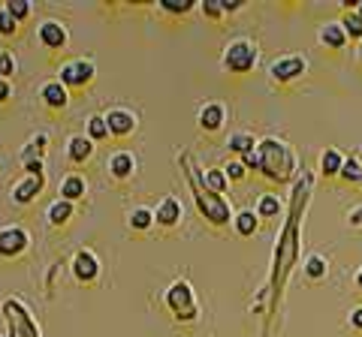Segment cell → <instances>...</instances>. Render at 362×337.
<instances>
[{
    "instance_id": "24",
    "label": "cell",
    "mask_w": 362,
    "mask_h": 337,
    "mask_svg": "<svg viewBox=\"0 0 362 337\" xmlns=\"http://www.w3.org/2000/svg\"><path fill=\"white\" fill-rule=\"evenodd\" d=\"M45 217H49L52 226H64V223L73 217V202H66V199L52 202V205H49V214H45Z\"/></svg>"
},
{
    "instance_id": "25",
    "label": "cell",
    "mask_w": 362,
    "mask_h": 337,
    "mask_svg": "<svg viewBox=\"0 0 362 337\" xmlns=\"http://www.w3.org/2000/svg\"><path fill=\"white\" fill-rule=\"evenodd\" d=\"M202 184H206L211 193H218V196H223L226 187H230V181H226V175H223V168H206V172H202Z\"/></svg>"
},
{
    "instance_id": "19",
    "label": "cell",
    "mask_w": 362,
    "mask_h": 337,
    "mask_svg": "<svg viewBox=\"0 0 362 337\" xmlns=\"http://www.w3.org/2000/svg\"><path fill=\"white\" fill-rule=\"evenodd\" d=\"M88 193V181L82 175H66L64 181H61V199H66V202H76V199H82Z\"/></svg>"
},
{
    "instance_id": "34",
    "label": "cell",
    "mask_w": 362,
    "mask_h": 337,
    "mask_svg": "<svg viewBox=\"0 0 362 337\" xmlns=\"http://www.w3.org/2000/svg\"><path fill=\"white\" fill-rule=\"evenodd\" d=\"M18 63L13 58V51H0V82H9V75H16Z\"/></svg>"
},
{
    "instance_id": "5",
    "label": "cell",
    "mask_w": 362,
    "mask_h": 337,
    "mask_svg": "<svg viewBox=\"0 0 362 337\" xmlns=\"http://www.w3.org/2000/svg\"><path fill=\"white\" fill-rule=\"evenodd\" d=\"M4 319L9 337H42L37 319H33L30 307L21 298H6L4 301Z\"/></svg>"
},
{
    "instance_id": "16",
    "label": "cell",
    "mask_w": 362,
    "mask_h": 337,
    "mask_svg": "<svg viewBox=\"0 0 362 337\" xmlns=\"http://www.w3.org/2000/svg\"><path fill=\"white\" fill-rule=\"evenodd\" d=\"M223 118H226V109L221 103H206L199 109V127L206 130V133H214V130H221L223 127Z\"/></svg>"
},
{
    "instance_id": "1",
    "label": "cell",
    "mask_w": 362,
    "mask_h": 337,
    "mask_svg": "<svg viewBox=\"0 0 362 337\" xmlns=\"http://www.w3.org/2000/svg\"><path fill=\"white\" fill-rule=\"evenodd\" d=\"M311 193H314V175L308 168H302V175L293 181V193H290V205H287V220L284 229L278 235L275 253H272V268H269V283L259 292V298H269V319L278 313L281 295H284V286L293 274V268L299 262V244H302V220L305 211L311 205Z\"/></svg>"
},
{
    "instance_id": "7",
    "label": "cell",
    "mask_w": 362,
    "mask_h": 337,
    "mask_svg": "<svg viewBox=\"0 0 362 337\" xmlns=\"http://www.w3.org/2000/svg\"><path fill=\"white\" fill-rule=\"evenodd\" d=\"M305 70H308V61L302 54H284V58L272 61L269 75H272V82L287 85V82H296L299 75H305Z\"/></svg>"
},
{
    "instance_id": "31",
    "label": "cell",
    "mask_w": 362,
    "mask_h": 337,
    "mask_svg": "<svg viewBox=\"0 0 362 337\" xmlns=\"http://www.w3.org/2000/svg\"><path fill=\"white\" fill-rule=\"evenodd\" d=\"M341 27H344V33H347V39H359V42H362V18L354 13V9H350V13H344Z\"/></svg>"
},
{
    "instance_id": "42",
    "label": "cell",
    "mask_w": 362,
    "mask_h": 337,
    "mask_svg": "<svg viewBox=\"0 0 362 337\" xmlns=\"http://www.w3.org/2000/svg\"><path fill=\"white\" fill-rule=\"evenodd\" d=\"M221 9H223V16H226V13H239V9H242V0H221Z\"/></svg>"
},
{
    "instance_id": "14",
    "label": "cell",
    "mask_w": 362,
    "mask_h": 337,
    "mask_svg": "<svg viewBox=\"0 0 362 337\" xmlns=\"http://www.w3.org/2000/svg\"><path fill=\"white\" fill-rule=\"evenodd\" d=\"M66 157H70V163L85 166L90 157H94V142L82 136V133H76V136H70V142H66Z\"/></svg>"
},
{
    "instance_id": "13",
    "label": "cell",
    "mask_w": 362,
    "mask_h": 337,
    "mask_svg": "<svg viewBox=\"0 0 362 337\" xmlns=\"http://www.w3.org/2000/svg\"><path fill=\"white\" fill-rule=\"evenodd\" d=\"M42 187H45V175H28L25 181H18L13 187V202H18V205H30V202L42 193Z\"/></svg>"
},
{
    "instance_id": "4",
    "label": "cell",
    "mask_w": 362,
    "mask_h": 337,
    "mask_svg": "<svg viewBox=\"0 0 362 337\" xmlns=\"http://www.w3.org/2000/svg\"><path fill=\"white\" fill-rule=\"evenodd\" d=\"M257 61H259V49H257V42H251V39H245V37H239V39H233L230 46L223 49V58H221V66L230 75H247L257 66Z\"/></svg>"
},
{
    "instance_id": "40",
    "label": "cell",
    "mask_w": 362,
    "mask_h": 337,
    "mask_svg": "<svg viewBox=\"0 0 362 337\" xmlns=\"http://www.w3.org/2000/svg\"><path fill=\"white\" fill-rule=\"evenodd\" d=\"M25 172L28 175H45V166H42V160H28L25 163Z\"/></svg>"
},
{
    "instance_id": "2",
    "label": "cell",
    "mask_w": 362,
    "mask_h": 337,
    "mask_svg": "<svg viewBox=\"0 0 362 337\" xmlns=\"http://www.w3.org/2000/svg\"><path fill=\"white\" fill-rule=\"evenodd\" d=\"M178 166H181V172H185L187 184H190V196H194V205L199 211V217H206L211 226H226V223H233L230 202H226L223 196H218V193H211V190L202 184V168L197 166L194 157H190L187 151H181Z\"/></svg>"
},
{
    "instance_id": "28",
    "label": "cell",
    "mask_w": 362,
    "mask_h": 337,
    "mask_svg": "<svg viewBox=\"0 0 362 337\" xmlns=\"http://www.w3.org/2000/svg\"><path fill=\"white\" fill-rule=\"evenodd\" d=\"M226 148H230L233 154H245V151L257 148V142H254L251 133H233V136L226 139Z\"/></svg>"
},
{
    "instance_id": "39",
    "label": "cell",
    "mask_w": 362,
    "mask_h": 337,
    "mask_svg": "<svg viewBox=\"0 0 362 337\" xmlns=\"http://www.w3.org/2000/svg\"><path fill=\"white\" fill-rule=\"evenodd\" d=\"M242 166H245V168H254V172H259V154H257V148H251V151H245V154H242Z\"/></svg>"
},
{
    "instance_id": "12",
    "label": "cell",
    "mask_w": 362,
    "mask_h": 337,
    "mask_svg": "<svg viewBox=\"0 0 362 337\" xmlns=\"http://www.w3.org/2000/svg\"><path fill=\"white\" fill-rule=\"evenodd\" d=\"M66 39H70V33H66V25H64V21L49 18V21H42V25H40V42H42L45 49L61 51V49L66 46Z\"/></svg>"
},
{
    "instance_id": "37",
    "label": "cell",
    "mask_w": 362,
    "mask_h": 337,
    "mask_svg": "<svg viewBox=\"0 0 362 337\" xmlns=\"http://www.w3.org/2000/svg\"><path fill=\"white\" fill-rule=\"evenodd\" d=\"M247 168L242 166V160H233V163H226L223 166V175H226V181H242Z\"/></svg>"
},
{
    "instance_id": "23",
    "label": "cell",
    "mask_w": 362,
    "mask_h": 337,
    "mask_svg": "<svg viewBox=\"0 0 362 337\" xmlns=\"http://www.w3.org/2000/svg\"><path fill=\"white\" fill-rule=\"evenodd\" d=\"M257 217L259 220H272V217H278L281 214V199L278 196H272V193H263L257 199Z\"/></svg>"
},
{
    "instance_id": "44",
    "label": "cell",
    "mask_w": 362,
    "mask_h": 337,
    "mask_svg": "<svg viewBox=\"0 0 362 337\" xmlns=\"http://www.w3.org/2000/svg\"><path fill=\"white\" fill-rule=\"evenodd\" d=\"M350 325H354V329H359V331H362V307L350 310Z\"/></svg>"
},
{
    "instance_id": "32",
    "label": "cell",
    "mask_w": 362,
    "mask_h": 337,
    "mask_svg": "<svg viewBox=\"0 0 362 337\" xmlns=\"http://www.w3.org/2000/svg\"><path fill=\"white\" fill-rule=\"evenodd\" d=\"M88 139H90V142L109 139V127H106V118H103V115H94V118L88 121Z\"/></svg>"
},
{
    "instance_id": "46",
    "label": "cell",
    "mask_w": 362,
    "mask_h": 337,
    "mask_svg": "<svg viewBox=\"0 0 362 337\" xmlns=\"http://www.w3.org/2000/svg\"><path fill=\"white\" fill-rule=\"evenodd\" d=\"M356 286L362 289V268H359V274H356Z\"/></svg>"
},
{
    "instance_id": "29",
    "label": "cell",
    "mask_w": 362,
    "mask_h": 337,
    "mask_svg": "<svg viewBox=\"0 0 362 337\" xmlns=\"http://www.w3.org/2000/svg\"><path fill=\"white\" fill-rule=\"evenodd\" d=\"M326 268H329V265H326V259H323L320 253H311L308 259H305V274H308L311 280H323L326 277Z\"/></svg>"
},
{
    "instance_id": "18",
    "label": "cell",
    "mask_w": 362,
    "mask_h": 337,
    "mask_svg": "<svg viewBox=\"0 0 362 337\" xmlns=\"http://www.w3.org/2000/svg\"><path fill=\"white\" fill-rule=\"evenodd\" d=\"M109 172H112V178H118V181H127V178L136 172V157H133V154H127V151L112 154V160H109Z\"/></svg>"
},
{
    "instance_id": "30",
    "label": "cell",
    "mask_w": 362,
    "mask_h": 337,
    "mask_svg": "<svg viewBox=\"0 0 362 337\" xmlns=\"http://www.w3.org/2000/svg\"><path fill=\"white\" fill-rule=\"evenodd\" d=\"M157 4H160V9L169 16H187L190 9L197 6V0H157Z\"/></svg>"
},
{
    "instance_id": "21",
    "label": "cell",
    "mask_w": 362,
    "mask_h": 337,
    "mask_svg": "<svg viewBox=\"0 0 362 337\" xmlns=\"http://www.w3.org/2000/svg\"><path fill=\"white\" fill-rule=\"evenodd\" d=\"M341 166H344V154L338 148H326L323 157H320V172L326 178H338L341 175Z\"/></svg>"
},
{
    "instance_id": "10",
    "label": "cell",
    "mask_w": 362,
    "mask_h": 337,
    "mask_svg": "<svg viewBox=\"0 0 362 337\" xmlns=\"http://www.w3.org/2000/svg\"><path fill=\"white\" fill-rule=\"evenodd\" d=\"M106 127H109V136H118V139H127L136 133V115L130 109H109L106 111Z\"/></svg>"
},
{
    "instance_id": "47",
    "label": "cell",
    "mask_w": 362,
    "mask_h": 337,
    "mask_svg": "<svg viewBox=\"0 0 362 337\" xmlns=\"http://www.w3.org/2000/svg\"><path fill=\"white\" fill-rule=\"evenodd\" d=\"M359 58H362V42H359Z\"/></svg>"
},
{
    "instance_id": "15",
    "label": "cell",
    "mask_w": 362,
    "mask_h": 337,
    "mask_svg": "<svg viewBox=\"0 0 362 337\" xmlns=\"http://www.w3.org/2000/svg\"><path fill=\"white\" fill-rule=\"evenodd\" d=\"M181 220V202L175 196H163V202L154 208V223H160V226H175Z\"/></svg>"
},
{
    "instance_id": "20",
    "label": "cell",
    "mask_w": 362,
    "mask_h": 337,
    "mask_svg": "<svg viewBox=\"0 0 362 337\" xmlns=\"http://www.w3.org/2000/svg\"><path fill=\"white\" fill-rule=\"evenodd\" d=\"M42 99L49 109H66V103H70V94H66V87L61 82H49L42 87Z\"/></svg>"
},
{
    "instance_id": "3",
    "label": "cell",
    "mask_w": 362,
    "mask_h": 337,
    "mask_svg": "<svg viewBox=\"0 0 362 337\" xmlns=\"http://www.w3.org/2000/svg\"><path fill=\"white\" fill-rule=\"evenodd\" d=\"M257 154H259V172L269 181L293 184L299 178V157L284 139L269 136L263 142H257Z\"/></svg>"
},
{
    "instance_id": "27",
    "label": "cell",
    "mask_w": 362,
    "mask_h": 337,
    "mask_svg": "<svg viewBox=\"0 0 362 337\" xmlns=\"http://www.w3.org/2000/svg\"><path fill=\"white\" fill-rule=\"evenodd\" d=\"M338 178H344L347 184H362V163H359V157H344V166H341V175Z\"/></svg>"
},
{
    "instance_id": "6",
    "label": "cell",
    "mask_w": 362,
    "mask_h": 337,
    "mask_svg": "<svg viewBox=\"0 0 362 337\" xmlns=\"http://www.w3.org/2000/svg\"><path fill=\"white\" fill-rule=\"evenodd\" d=\"M166 305H169V310H173V317L178 322H194L199 317L194 286H190L187 280H175V283L166 289Z\"/></svg>"
},
{
    "instance_id": "35",
    "label": "cell",
    "mask_w": 362,
    "mask_h": 337,
    "mask_svg": "<svg viewBox=\"0 0 362 337\" xmlns=\"http://www.w3.org/2000/svg\"><path fill=\"white\" fill-rule=\"evenodd\" d=\"M4 9H6V13L13 16L16 21H25V18L30 16V4H28V0H9Z\"/></svg>"
},
{
    "instance_id": "26",
    "label": "cell",
    "mask_w": 362,
    "mask_h": 337,
    "mask_svg": "<svg viewBox=\"0 0 362 337\" xmlns=\"http://www.w3.org/2000/svg\"><path fill=\"white\" fill-rule=\"evenodd\" d=\"M45 145H49V136H45V133H37V136H33V139L25 145V151H21V163H28V160H42Z\"/></svg>"
},
{
    "instance_id": "9",
    "label": "cell",
    "mask_w": 362,
    "mask_h": 337,
    "mask_svg": "<svg viewBox=\"0 0 362 337\" xmlns=\"http://www.w3.org/2000/svg\"><path fill=\"white\" fill-rule=\"evenodd\" d=\"M30 244V235L21 229V226H4L0 229V256H6V259H16L28 250Z\"/></svg>"
},
{
    "instance_id": "33",
    "label": "cell",
    "mask_w": 362,
    "mask_h": 337,
    "mask_svg": "<svg viewBox=\"0 0 362 337\" xmlns=\"http://www.w3.org/2000/svg\"><path fill=\"white\" fill-rule=\"evenodd\" d=\"M151 223H154V211H151V208H136L133 214H130V226L139 229V232L151 229Z\"/></svg>"
},
{
    "instance_id": "22",
    "label": "cell",
    "mask_w": 362,
    "mask_h": 337,
    "mask_svg": "<svg viewBox=\"0 0 362 337\" xmlns=\"http://www.w3.org/2000/svg\"><path fill=\"white\" fill-rule=\"evenodd\" d=\"M257 226H259V217H257V211H239V214L233 217V229L242 235V238H251V235L257 232Z\"/></svg>"
},
{
    "instance_id": "43",
    "label": "cell",
    "mask_w": 362,
    "mask_h": 337,
    "mask_svg": "<svg viewBox=\"0 0 362 337\" xmlns=\"http://www.w3.org/2000/svg\"><path fill=\"white\" fill-rule=\"evenodd\" d=\"M13 99V82H0V103Z\"/></svg>"
},
{
    "instance_id": "11",
    "label": "cell",
    "mask_w": 362,
    "mask_h": 337,
    "mask_svg": "<svg viewBox=\"0 0 362 337\" xmlns=\"http://www.w3.org/2000/svg\"><path fill=\"white\" fill-rule=\"evenodd\" d=\"M73 274L78 283H94L97 274H100V259L94 250H78L73 256Z\"/></svg>"
},
{
    "instance_id": "38",
    "label": "cell",
    "mask_w": 362,
    "mask_h": 337,
    "mask_svg": "<svg viewBox=\"0 0 362 337\" xmlns=\"http://www.w3.org/2000/svg\"><path fill=\"white\" fill-rule=\"evenodd\" d=\"M202 16H206V18H211V21H218V18H223L221 0H202Z\"/></svg>"
},
{
    "instance_id": "41",
    "label": "cell",
    "mask_w": 362,
    "mask_h": 337,
    "mask_svg": "<svg viewBox=\"0 0 362 337\" xmlns=\"http://www.w3.org/2000/svg\"><path fill=\"white\" fill-rule=\"evenodd\" d=\"M347 223L350 226H362V202L356 208H350V214H347Z\"/></svg>"
},
{
    "instance_id": "17",
    "label": "cell",
    "mask_w": 362,
    "mask_h": 337,
    "mask_svg": "<svg viewBox=\"0 0 362 337\" xmlns=\"http://www.w3.org/2000/svg\"><path fill=\"white\" fill-rule=\"evenodd\" d=\"M320 42L326 49H332V51H341L347 46V33L341 27V21H329V25H323L320 27Z\"/></svg>"
},
{
    "instance_id": "36",
    "label": "cell",
    "mask_w": 362,
    "mask_h": 337,
    "mask_svg": "<svg viewBox=\"0 0 362 337\" xmlns=\"http://www.w3.org/2000/svg\"><path fill=\"white\" fill-rule=\"evenodd\" d=\"M16 30H18V21L6 13V9H0V33L4 37H16Z\"/></svg>"
},
{
    "instance_id": "8",
    "label": "cell",
    "mask_w": 362,
    "mask_h": 337,
    "mask_svg": "<svg viewBox=\"0 0 362 337\" xmlns=\"http://www.w3.org/2000/svg\"><path fill=\"white\" fill-rule=\"evenodd\" d=\"M94 61H88V58H78V61H70V63H64L61 66V78L58 82L64 87H88L90 82H94Z\"/></svg>"
},
{
    "instance_id": "45",
    "label": "cell",
    "mask_w": 362,
    "mask_h": 337,
    "mask_svg": "<svg viewBox=\"0 0 362 337\" xmlns=\"http://www.w3.org/2000/svg\"><path fill=\"white\" fill-rule=\"evenodd\" d=\"M354 13H356V16L362 18V0H359V4H356V9H354Z\"/></svg>"
}]
</instances>
